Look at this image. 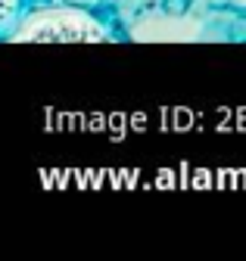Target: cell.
<instances>
[{
    "instance_id": "cell-1",
    "label": "cell",
    "mask_w": 246,
    "mask_h": 261,
    "mask_svg": "<svg viewBox=\"0 0 246 261\" xmlns=\"http://www.w3.org/2000/svg\"><path fill=\"white\" fill-rule=\"evenodd\" d=\"M0 41L10 44H112L118 31L81 4H25Z\"/></svg>"
},
{
    "instance_id": "cell-2",
    "label": "cell",
    "mask_w": 246,
    "mask_h": 261,
    "mask_svg": "<svg viewBox=\"0 0 246 261\" xmlns=\"http://www.w3.org/2000/svg\"><path fill=\"white\" fill-rule=\"evenodd\" d=\"M25 0H0V38L7 35V28L16 22V16L22 13Z\"/></svg>"
}]
</instances>
